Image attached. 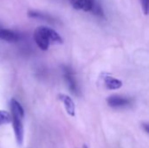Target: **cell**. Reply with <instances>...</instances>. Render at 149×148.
Here are the masks:
<instances>
[{"mask_svg": "<svg viewBox=\"0 0 149 148\" xmlns=\"http://www.w3.org/2000/svg\"><path fill=\"white\" fill-rule=\"evenodd\" d=\"M33 38L37 45L42 51H47L52 44H62L63 39L54 30L47 26H39L36 28Z\"/></svg>", "mask_w": 149, "mask_h": 148, "instance_id": "obj_1", "label": "cell"}, {"mask_svg": "<svg viewBox=\"0 0 149 148\" xmlns=\"http://www.w3.org/2000/svg\"><path fill=\"white\" fill-rule=\"evenodd\" d=\"M10 105L11 111V121L16 140L18 145H22L24 140V126L22 122L23 118L24 116V108L22 107L20 103L15 99H11Z\"/></svg>", "mask_w": 149, "mask_h": 148, "instance_id": "obj_2", "label": "cell"}, {"mask_svg": "<svg viewBox=\"0 0 149 148\" xmlns=\"http://www.w3.org/2000/svg\"><path fill=\"white\" fill-rule=\"evenodd\" d=\"M62 71H63V75L64 79L67 84V86L72 93H73L76 96L79 95V88L77 83V80L75 79L74 73L72 69L70 66L67 65H63L62 66Z\"/></svg>", "mask_w": 149, "mask_h": 148, "instance_id": "obj_3", "label": "cell"}, {"mask_svg": "<svg viewBox=\"0 0 149 148\" xmlns=\"http://www.w3.org/2000/svg\"><path fill=\"white\" fill-rule=\"evenodd\" d=\"M107 104L113 108H120L125 107L130 104V99L128 98L119 96V95H112L107 99Z\"/></svg>", "mask_w": 149, "mask_h": 148, "instance_id": "obj_4", "label": "cell"}, {"mask_svg": "<svg viewBox=\"0 0 149 148\" xmlns=\"http://www.w3.org/2000/svg\"><path fill=\"white\" fill-rule=\"evenodd\" d=\"M0 39L7 42H17L20 39V35L10 29L0 27Z\"/></svg>", "mask_w": 149, "mask_h": 148, "instance_id": "obj_5", "label": "cell"}, {"mask_svg": "<svg viewBox=\"0 0 149 148\" xmlns=\"http://www.w3.org/2000/svg\"><path fill=\"white\" fill-rule=\"evenodd\" d=\"M70 3L75 10L91 11L95 0H70Z\"/></svg>", "mask_w": 149, "mask_h": 148, "instance_id": "obj_6", "label": "cell"}, {"mask_svg": "<svg viewBox=\"0 0 149 148\" xmlns=\"http://www.w3.org/2000/svg\"><path fill=\"white\" fill-rule=\"evenodd\" d=\"M58 98L64 104L67 113L70 116H74L75 115V104L73 100L68 95H65V94H59Z\"/></svg>", "mask_w": 149, "mask_h": 148, "instance_id": "obj_7", "label": "cell"}, {"mask_svg": "<svg viewBox=\"0 0 149 148\" xmlns=\"http://www.w3.org/2000/svg\"><path fill=\"white\" fill-rule=\"evenodd\" d=\"M103 81L106 87L108 90H117L122 86V82L110 75H105L103 77Z\"/></svg>", "mask_w": 149, "mask_h": 148, "instance_id": "obj_8", "label": "cell"}, {"mask_svg": "<svg viewBox=\"0 0 149 148\" xmlns=\"http://www.w3.org/2000/svg\"><path fill=\"white\" fill-rule=\"evenodd\" d=\"M28 15L29 17H34V18H40V19H43V20H45L47 22H52L54 21V18L52 17L51 16L49 15H45L44 13H41L39 11H35V10H30L28 12Z\"/></svg>", "mask_w": 149, "mask_h": 148, "instance_id": "obj_9", "label": "cell"}, {"mask_svg": "<svg viewBox=\"0 0 149 148\" xmlns=\"http://www.w3.org/2000/svg\"><path fill=\"white\" fill-rule=\"evenodd\" d=\"M11 121V115L3 110H0V126L6 125Z\"/></svg>", "mask_w": 149, "mask_h": 148, "instance_id": "obj_10", "label": "cell"}, {"mask_svg": "<svg viewBox=\"0 0 149 148\" xmlns=\"http://www.w3.org/2000/svg\"><path fill=\"white\" fill-rule=\"evenodd\" d=\"M91 12L93 13V14L96 15V16H99V17H103V16H104V11H103L102 7H101L100 4L98 2H96V1H95V3H94V4H93V6L92 10H91Z\"/></svg>", "mask_w": 149, "mask_h": 148, "instance_id": "obj_11", "label": "cell"}, {"mask_svg": "<svg viewBox=\"0 0 149 148\" xmlns=\"http://www.w3.org/2000/svg\"><path fill=\"white\" fill-rule=\"evenodd\" d=\"M148 3L149 0H141L142 10H143V12H144L145 15H148Z\"/></svg>", "mask_w": 149, "mask_h": 148, "instance_id": "obj_12", "label": "cell"}, {"mask_svg": "<svg viewBox=\"0 0 149 148\" xmlns=\"http://www.w3.org/2000/svg\"><path fill=\"white\" fill-rule=\"evenodd\" d=\"M142 127H144V129H145V131L147 132V133H148V123H144V124H142Z\"/></svg>", "mask_w": 149, "mask_h": 148, "instance_id": "obj_13", "label": "cell"}, {"mask_svg": "<svg viewBox=\"0 0 149 148\" xmlns=\"http://www.w3.org/2000/svg\"><path fill=\"white\" fill-rule=\"evenodd\" d=\"M0 27H1V25H0Z\"/></svg>", "mask_w": 149, "mask_h": 148, "instance_id": "obj_14", "label": "cell"}]
</instances>
